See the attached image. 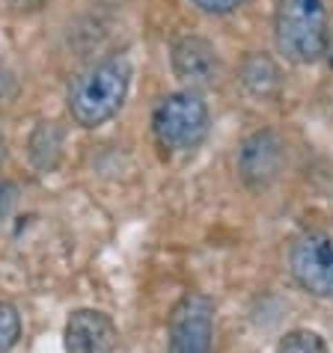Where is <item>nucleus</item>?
<instances>
[{"mask_svg":"<svg viewBox=\"0 0 333 353\" xmlns=\"http://www.w3.org/2000/svg\"><path fill=\"white\" fill-rule=\"evenodd\" d=\"M12 92V74H9V68L0 63V98H6Z\"/></svg>","mask_w":333,"mask_h":353,"instance_id":"2eb2a0df","label":"nucleus"},{"mask_svg":"<svg viewBox=\"0 0 333 353\" xmlns=\"http://www.w3.org/2000/svg\"><path fill=\"white\" fill-rule=\"evenodd\" d=\"M274 353H327V345L316 330H292L277 341Z\"/></svg>","mask_w":333,"mask_h":353,"instance_id":"9b49d317","label":"nucleus"},{"mask_svg":"<svg viewBox=\"0 0 333 353\" xmlns=\"http://www.w3.org/2000/svg\"><path fill=\"white\" fill-rule=\"evenodd\" d=\"M15 196H18V188L12 181H0V220H3L9 208L15 205Z\"/></svg>","mask_w":333,"mask_h":353,"instance_id":"4468645a","label":"nucleus"},{"mask_svg":"<svg viewBox=\"0 0 333 353\" xmlns=\"http://www.w3.org/2000/svg\"><path fill=\"white\" fill-rule=\"evenodd\" d=\"M197 9H202L205 15H229V12H235L244 0H191Z\"/></svg>","mask_w":333,"mask_h":353,"instance_id":"ddd939ff","label":"nucleus"},{"mask_svg":"<svg viewBox=\"0 0 333 353\" xmlns=\"http://www.w3.org/2000/svg\"><path fill=\"white\" fill-rule=\"evenodd\" d=\"M283 145L271 131H259L244 140L241 154H238V166L244 181L253 188H265V184L277 175L280 170V158H283Z\"/></svg>","mask_w":333,"mask_h":353,"instance_id":"6e6552de","label":"nucleus"},{"mask_svg":"<svg viewBox=\"0 0 333 353\" xmlns=\"http://www.w3.org/2000/svg\"><path fill=\"white\" fill-rule=\"evenodd\" d=\"M173 72L179 81L193 86H205L218 77V54L200 36H184L173 45Z\"/></svg>","mask_w":333,"mask_h":353,"instance_id":"0eeeda50","label":"nucleus"},{"mask_svg":"<svg viewBox=\"0 0 333 353\" xmlns=\"http://www.w3.org/2000/svg\"><path fill=\"white\" fill-rule=\"evenodd\" d=\"M289 268L295 282L318 300H333V238L325 232H307L292 243Z\"/></svg>","mask_w":333,"mask_h":353,"instance_id":"20e7f679","label":"nucleus"},{"mask_svg":"<svg viewBox=\"0 0 333 353\" xmlns=\"http://www.w3.org/2000/svg\"><path fill=\"white\" fill-rule=\"evenodd\" d=\"M6 158V140H3V134H0V163H3Z\"/></svg>","mask_w":333,"mask_h":353,"instance_id":"f3484780","label":"nucleus"},{"mask_svg":"<svg viewBox=\"0 0 333 353\" xmlns=\"http://www.w3.org/2000/svg\"><path fill=\"white\" fill-rule=\"evenodd\" d=\"M214 303L200 291H188L170 312V353H211Z\"/></svg>","mask_w":333,"mask_h":353,"instance_id":"39448f33","label":"nucleus"},{"mask_svg":"<svg viewBox=\"0 0 333 353\" xmlns=\"http://www.w3.org/2000/svg\"><path fill=\"white\" fill-rule=\"evenodd\" d=\"M63 152V131L57 122H39V128L30 137V161L39 170H54Z\"/></svg>","mask_w":333,"mask_h":353,"instance_id":"9d476101","label":"nucleus"},{"mask_svg":"<svg viewBox=\"0 0 333 353\" xmlns=\"http://www.w3.org/2000/svg\"><path fill=\"white\" fill-rule=\"evenodd\" d=\"M152 134L164 152H193L209 134V107L197 90L164 95L152 110Z\"/></svg>","mask_w":333,"mask_h":353,"instance_id":"7ed1b4c3","label":"nucleus"},{"mask_svg":"<svg viewBox=\"0 0 333 353\" xmlns=\"http://www.w3.org/2000/svg\"><path fill=\"white\" fill-rule=\"evenodd\" d=\"M330 72H333V54H330Z\"/></svg>","mask_w":333,"mask_h":353,"instance_id":"a211bd4d","label":"nucleus"},{"mask_svg":"<svg viewBox=\"0 0 333 353\" xmlns=\"http://www.w3.org/2000/svg\"><path fill=\"white\" fill-rule=\"evenodd\" d=\"M241 83H244V90H247L250 95L268 98V95L277 92L280 72H277V65H274L268 57L253 54V57H247V63H244V68H241Z\"/></svg>","mask_w":333,"mask_h":353,"instance_id":"1a4fd4ad","label":"nucleus"},{"mask_svg":"<svg viewBox=\"0 0 333 353\" xmlns=\"http://www.w3.org/2000/svg\"><path fill=\"white\" fill-rule=\"evenodd\" d=\"M277 51L289 63L310 65L327 54L330 30L321 0H277L274 12Z\"/></svg>","mask_w":333,"mask_h":353,"instance_id":"f03ea898","label":"nucleus"},{"mask_svg":"<svg viewBox=\"0 0 333 353\" xmlns=\"http://www.w3.org/2000/svg\"><path fill=\"white\" fill-rule=\"evenodd\" d=\"M18 336H21V315L12 303L0 300V353L12 350Z\"/></svg>","mask_w":333,"mask_h":353,"instance_id":"f8f14e48","label":"nucleus"},{"mask_svg":"<svg viewBox=\"0 0 333 353\" xmlns=\"http://www.w3.org/2000/svg\"><path fill=\"white\" fill-rule=\"evenodd\" d=\"M66 353H113L120 332L111 315L99 309H77L63 330Z\"/></svg>","mask_w":333,"mask_h":353,"instance_id":"423d86ee","label":"nucleus"},{"mask_svg":"<svg viewBox=\"0 0 333 353\" xmlns=\"http://www.w3.org/2000/svg\"><path fill=\"white\" fill-rule=\"evenodd\" d=\"M48 0H9V6H15V9H39Z\"/></svg>","mask_w":333,"mask_h":353,"instance_id":"dca6fc26","label":"nucleus"},{"mask_svg":"<svg viewBox=\"0 0 333 353\" xmlns=\"http://www.w3.org/2000/svg\"><path fill=\"white\" fill-rule=\"evenodd\" d=\"M131 90V63L129 57L113 54L104 57L86 72H81L68 86L66 107L68 116L81 125V128H99L111 122L122 110L125 98Z\"/></svg>","mask_w":333,"mask_h":353,"instance_id":"f257e3e1","label":"nucleus"}]
</instances>
